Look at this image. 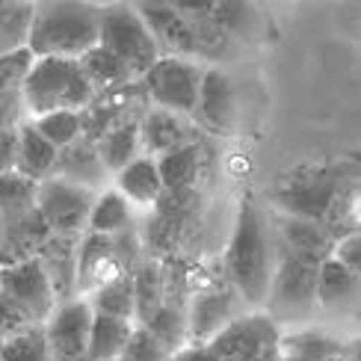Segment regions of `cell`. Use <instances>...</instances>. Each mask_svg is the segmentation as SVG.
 I'll use <instances>...</instances> for the list:
<instances>
[{
    "label": "cell",
    "mask_w": 361,
    "mask_h": 361,
    "mask_svg": "<svg viewBox=\"0 0 361 361\" xmlns=\"http://www.w3.org/2000/svg\"><path fill=\"white\" fill-rule=\"evenodd\" d=\"M56 175L71 180V184H78V187L95 190V192L113 187V175L107 172V166H104L95 140H89V137H78L71 145L59 148Z\"/></svg>",
    "instance_id": "cell-16"
},
{
    "label": "cell",
    "mask_w": 361,
    "mask_h": 361,
    "mask_svg": "<svg viewBox=\"0 0 361 361\" xmlns=\"http://www.w3.org/2000/svg\"><path fill=\"white\" fill-rule=\"evenodd\" d=\"M332 255H335L341 264H347L353 273L361 279V231H350V234L338 237Z\"/></svg>",
    "instance_id": "cell-42"
},
{
    "label": "cell",
    "mask_w": 361,
    "mask_h": 361,
    "mask_svg": "<svg viewBox=\"0 0 361 361\" xmlns=\"http://www.w3.org/2000/svg\"><path fill=\"white\" fill-rule=\"evenodd\" d=\"M140 326H145L163 343V350L172 355L180 347H187V302H178V299L166 296V302Z\"/></svg>",
    "instance_id": "cell-31"
},
{
    "label": "cell",
    "mask_w": 361,
    "mask_h": 361,
    "mask_svg": "<svg viewBox=\"0 0 361 361\" xmlns=\"http://www.w3.org/2000/svg\"><path fill=\"white\" fill-rule=\"evenodd\" d=\"M95 195H98L95 190L78 187V184H71V180L54 175V178L39 180L36 207L51 231L83 234L89 228V214H92Z\"/></svg>",
    "instance_id": "cell-9"
},
{
    "label": "cell",
    "mask_w": 361,
    "mask_h": 361,
    "mask_svg": "<svg viewBox=\"0 0 361 361\" xmlns=\"http://www.w3.org/2000/svg\"><path fill=\"white\" fill-rule=\"evenodd\" d=\"M0 288H4L9 296L18 299L39 323H48L51 314L59 305L54 284H51L39 258H27V261L12 264V267H0Z\"/></svg>",
    "instance_id": "cell-13"
},
{
    "label": "cell",
    "mask_w": 361,
    "mask_h": 361,
    "mask_svg": "<svg viewBox=\"0 0 361 361\" xmlns=\"http://www.w3.org/2000/svg\"><path fill=\"white\" fill-rule=\"evenodd\" d=\"M133 320L110 317V314H95L92 329H89V361H118L128 338L133 332Z\"/></svg>",
    "instance_id": "cell-27"
},
{
    "label": "cell",
    "mask_w": 361,
    "mask_h": 361,
    "mask_svg": "<svg viewBox=\"0 0 361 361\" xmlns=\"http://www.w3.org/2000/svg\"><path fill=\"white\" fill-rule=\"evenodd\" d=\"M279 234H281V252L299 255L305 261L323 264L335 249V237L326 231L323 222H314L305 216H290L281 214L279 216Z\"/></svg>",
    "instance_id": "cell-17"
},
{
    "label": "cell",
    "mask_w": 361,
    "mask_h": 361,
    "mask_svg": "<svg viewBox=\"0 0 361 361\" xmlns=\"http://www.w3.org/2000/svg\"><path fill=\"white\" fill-rule=\"evenodd\" d=\"M80 68L89 78V83L95 86V92H107V89L125 86L130 80H140L137 74H133L113 51L104 48V44H95V48H89L80 56Z\"/></svg>",
    "instance_id": "cell-30"
},
{
    "label": "cell",
    "mask_w": 361,
    "mask_h": 361,
    "mask_svg": "<svg viewBox=\"0 0 361 361\" xmlns=\"http://www.w3.org/2000/svg\"><path fill=\"white\" fill-rule=\"evenodd\" d=\"M0 361H54L48 335H44V323H36L21 335L6 338V347L0 353Z\"/></svg>",
    "instance_id": "cell-36"
},
{
    "label": "cell",
    "mask_w": 361,
    "mask_h": 361,
    "mask_svg": "<svg viewBox=\"0 0 361 361\" xmlns=\"http://www.w3.org/2000/svg\"><path fill=\"white\" fill-rule=\"evenodd\" d=\"M33 51L30 48H18L9 54H0V95L12 92V89H21L30 66H33Z\"/></svg>",
    "instance_id": "cell-39"
},
{
    "label": "cell",
    "mask_w": 361,
    "mask_h": 361,
    "mask_svg": "<svg viewBox=\"0 0 361 361\" xmlns=\"http://www.w3.org/2000/svg\"><path fill=\"white\" fill-rule=\"evenodd\" d=\"M157 169L163 178V190L178 192V190H192L202 172V148L195 142H187L157 157Z\"/></svg>",
    "instance_id": "cell-29"
},
{
    "label": "cell",
    "mask_w": 361,
    "mask_h": 361,
    "mask_svg": "<svg viewBox=\"0 0 361 361\" xmlns=\"http://www.w3.org/2000/svg\"><path fill=\"white\" fill-rule=\"evenodd\" d=\"M152 107L142 80H130L125 86L107 89V92H95V98L80 110L83 137L101 140L113 125L128 122V118H142L145 110Z\"/></svg>",
    "instance_id": "cell-10"
},
{
    "label": "cell",
    "mask_w": 361,
    "mask_h": 361,
    "mask_svg": "<svg viewBox=\"0 0 361 361\" xmlns=\"http://www.w3.org/2000/svg\"><path fill=\"white\" fill-rule=\"evenodd\" d=\"M130 276H122V279H116V281L104 284V288L89 293L86 299H89V305H92V311L95 314H110V317L133 320L137 302H133V279Z\"/></svg>",
    "instance_id": "cell-35"
},
{
    "label": "cell",
    "mask_w": 361,
    "mask_h": 361,
    "mask_svg": "<svg viewBox=\"0 0 361 361\" xmlns=\"http://www.w3.org/2000/svg\"><path fill=\"white\" fill-rule=\"evenodd\" d=\"M39 180L24 178L21 172H0V219L12 222L36 210Z\"/></svg>",
    "instance_id": "cell-33"
},
{
    "label": "cell",
    "mask_w": 361,
    "mask_h": 361,
    "mask_svg": "<svg viewBox=\"0 0 361 361\" xmlns=\"http://www.w3.org/2000/svg\"><path fill=\"white\" fill-rule=\"evenodd\" d=\"M195 122L214 133H228L237 118V92L231 78L219 66H207L202 89H199V104H195Z\"/></svg>",
    "instance_id": "cell-14"
},
{
    "label": "cell",
    "mask_w": 361,
    "mask_h": 361,
    "mask_svg": "<svg viewBox=\"0 0 361 361\" xmlns=\"http://www.w3.org/2000/svg\"><path fill=\"white\" fill-rule=\"evenodd\" d=\"M33 0H0V54L27 48Z\"/></svg>",
    "instance_id": "cell-34"
},
{
    "label": "cell",
    "mask_w": 361,
    "mask_h": 361,
    "mask_svg": "<svg viewBox=\"0 0 361 361\" xmlns=\"http://www.w3.org/2000/svg\"><path fill=\"white\" fill-rule=\"evenodd\" d=\"M18 133H21V148H18V169L15 172H21L24 178H33V180L54 178L59 148L42 137L39 128L33 125V118H27L18 128Z\"/></svg>",
    "instance_id": "cell-25"
},
{
    "label": "cell",
    "mask_w": 361,
    "mask_h": 361,
    "mask_svg": "<svg viewBox=\"0 0 361 361\" xmlns=\"http://www.w3.org/2000/svg\"><path fill=\"white\" fill-rule=\"evenodd\" d=\"M187 116L172 113L166 107H148L142 122H140V140H142V154L160 157L166 152H175V148L192 142L190 140V125L184 122Z\"/></svg>",
    "instance_id": "cell-18"
},
{
    "label": "cell",
    "mask_w": 361,
    "mask_h": 361,
    "mask_svg": "<svg viewBox=\"0 0 361 361\" xmlns=\"http://www.w3.org/2000/svg\"><path fill=\"white\" fill-rule=\"evenodd\" d=\"M98 44L113 51L122 63L142 78L157 59L163 56L154 33L148 30L145 18L133 4H107L101 6V33Z\"/></svg>",
    "instance_id": "cell-5"
},
{
    "label": "cell",
    "mask_w": 361,
    "mask_h": 361,
    "mask_svg": "<svg viewBox=\"0 0 361 361\" xmlns=\"http://www.w3.org/2000/svg\"><path fill=\"white\" fill-rule=\"evenodd\" d=\"M347 355H350V361H361V338L347 341Z\"/></svg>",
    "instance_id": "cell-46"
},
{
    "label": "cell",
    "mask_w": 361,
    "mask_h": 361,
    "mask_svg": "<svg viewBox=\"0 0 361 361\" xmlns=\"http://www.w3.org/2000/svg\"><path fill=\"white\" fill-rule=\"evenodd\" d=\"M118 361H169V353L163 350V343L148 332L145 326H133V332L128 338V347L122 350Z\"/></svg>",
    "instance_id": "cell-38"
},
{
    "label": "cell",
    "mask_w": 361,
    "mask_h": 361,
    "mask_svg": "<svg viewBox=\"0 0 361 361\" xmlns=\"http://www.w3.org/2000/svg\"><path fill=\"white\" fill-rule=\"evenodd\" d=\"M252 361H281V350H269V353H264V355H258V358H252Z\"/></svg>",
    "instance_id": "cell-47"
},
{
    "label": "cell",
    "mask_w": 361,
    "mask_h": 361,
    "mask_svg": "<svg viewBox=\"0 0 361 361\" xmlns=\"http://www.w3.org/2000/svg\"><path fill=\"white\" fill-rule=\"evenodd\" d=\"M140 122L142 118H128V122L113 125L101 140H95L98 154L104 160L110 175L118 169H125L130 160H137L142 154V140H140Z\"/></svg>",
    "instance_id": "cell-26"
},
{
    "label": "cell",
    "mask_w": 361,
    "mask_h": 361,
    "mask_svg": "<svg viewBox=\"0 0 361 361\" xmlns=\"http://www.w3.org/2000/svg\"><path fill=\"white\" fill-rule=\"evenodd\" d=\"M279 350L308 361H335L347 353V341L320 332V329H296V332H288V335L281 332Z\"/></svg>",
    "instance_id": "cell-28"
},
{
    "label": "cell",
    "mask_w": 361,
    "mask_h": 361,
    "mask_svg": "<svg viewBox=\"0 0 361 361\" xmlns=\"http://www.w3.org/2000/svg\"><path fill=\"white\" fill-rule=\"evenodd\" d=\"M237 290L228 281L222 288H199L187 296V343H207L214 335H219L234 317H240Z\"/></svg>",
    "instance_id": "cell-12"
},
{
    "label": "cell",
    "mask_w": 361,
    "mask_h": 361,
    "mask_svg": "<svg viewBox=\"0 0 361 361\" xmlns=\"http://www.w3.org/2000/svg\"><path fill=\"white\" fill-rule=\"evenodd\" d=\"M95 311L86 296H74L59 302L51 320L44 323L48 347L54 361H89V329H92Z\"/></svg>",
    "instance_id": "cell-11"
},
{
    "label": "cell",
    "mask_w": 361,
    "mask_h": 361,
    "mask_svg": "<svg viewBox=\"0 0 361 361\" xmlns=\"http://www.w3.org/2000/svg\"><path fill=\"white\" fill-rule=\"evenodd\" d=\"M78 243H80V234L48 231L36 255L54 284V293L59 302H68V299L78 296Z\"/></svg>",
    "instance_id": "cell-15"
},
{
    "label": "cell",
    "mask_w": 361,
    "mask_h": 361,
    "mask_svg": "<svg viewBox=\"0 0 361 361\" xmlns=\"http://www.w3.org/2000/svg\"><path fill=\"white\" fill-rule=\"evenodd\" d=\"M335 184L332 180H302V184H290L273 195V202L281 207V214L305 216L314 222H326L335 207Z\"/></svg>",
    "instance_id": "cell-19"
},
{
    "label": "cell",
    "mask_w": 361,
    "mask_h": 361,
    "mask_svg": "<svg viewBox=\"0 0 361 361\" xmlns=\"http://www.w3.org/2000/svg\"><path fill=\"white\" fill-rule=\"evenodd\" d=\"M36 323L39 320L18 302V299L9 296L4 288H0V332L6 338H12V335H21L27 329H33Z\"/></svg>",
    "instance_id": "cell-40"
},
{
    "label": "cell",
    "mask_w": 361,
    "mask_h": 361,
    "mask_svg": "<svg viewBox=\"0 0 361 361\" xmlns=\"http://www.w3.org/2000/svg\"><path fill=\"white\" fill-rule=\"evenodd\" d=\"M169 361H219V358L207 350V343H187V347L172 353Z\"/></svg>",
    "instance_id": "cell-45"
},
{
    "label": "cell",
    "mask_w": 361,
    "mask_h": 361,
    "mask_svg": "<svg viewBox=\"0 0 361 361\" xmlns=\"http://www.w3.org/2000/svg\"><path fill=\"white\" fill-rule=\"evenodd\" d=\"M95 98V86L71 56H36L24 78L30 118L54 110H83Z\"/></svg>",
    "instance_id": "cell-4"
},
{
    "label": "cell",
    "mask_w": 361,
    "mask_h": 361,
    "mask_svg": "<svg viewBox=\"0 0 361 361\" xmlns=\"http://www.w3.org/2000/svg\"><path fill=\"white\" fill-rule=\"evenodd\" d=\"M101 6L92 0H33L27 48L33 56L80 59L98 44Z\"/></svg>",
    "instance_id": "cell-2"
},
{
    "label": "cell",
    "mask_w": 361,
    "mask_h": 361,
    "mask_svg": "<svg viewBox=\"0 0 361 361\" xmlns=\"http://www.w3.org/2000/svg\"><path fill=\"white\" fill-rule=\"evenodd\" d=\"M113 187L128 195V202L133 207H152L166 190H163V178L157 169V157L140 154L137 160H130L125 169H118L113 175Z\"/></svg>",
    "instance_id": "cell-22"
},
{
    "label": "cell",
    "mask_w": 361,
    "mask_h": 361,
    "mask_svg": "<svg viewBox=\"0 0 361 361\" xmlns=\"http://www.w3.org/2000/svg\"><path fill=\"white\" fill-rule=\"evenodd\" d=\"M276 261L279 255L261 207L249 195H243L234 214L231 237L225 243L222 273H225V281L237 290V296L243 299L246 308L252 311L264 308L269 281H273V273H276Z\"/></svg>",
    "instance_id": "cell-1"
},
{
    "label": "cell",
    "mask_w": 361,
    "mask_h": 361,
    "mask_svg": "<svg viewBox=\"0 0 361 361\" xmlns=\"http://www.w3.org/2000/svg\"><path fill=\"white\" fill-rule=\"evenodd\" d=\"M33 125L39 128V133L48 142H54L56 148L71 145L78 137H83V125H80V110H54L36 116Z\"/></svg>",
    "instance_id": "cell-37"
},
{
    "label": "cell",
    "mask_w": 361,
    "mask_h": 361,
    "mask_svg": "<svg viewBox=\"0 0 361 361\" xmlns=\"http://www.w3.org/2000/svg\"><path fill=\"white\" fill-rule=\"evenodd\" d=\"M27 118H30V110L24 101V86L0 95V128H21Z\"/></svg>",
    "instance_id": "cell-41"
},
{
    "label": "cell",
    "mask_w": 361,
    "mask_h": 361,
    "mask_svg": "<svg viewBox=\"0 0 361 361\" xmlns=\"http://www.w3.org/2000/svg\"><path fill=\"white\" fill-rule=\"evenodd\" d=\"M204 68L207 66H202L199 59L163 54L140 80H142L145 92H148V101H152L154 107H166L172 113L192 118L195 104H199V89H202Z\"/></svg>",
    "instance_id": "cell-7"
},
{
    "label": "cell",
    "mask_w": 361,
    "mask_h": 361,
    "mask_svg": "<svg viewBox=\"0 0 361 361\" xmlns=\"http://www.w3.org/2000/svg\"><path fill=\"white\" fill-rule=\"evenodd\" d=\"M281 361H308V358H299V355H288V353H281Z\"/></svg>",
    "instance_id": "cell-48"
},
{
    "label": "cell",
    "mask_w": 361,
    "mask_h": 361,
    "mask_svg": "<svg viewBox=\"0 0 361 361\" xmlns=\"http://www.w3.org/2000/svg\"><path fill=\"white\" fill-rule=\"evenodd\" d=\"M133 204L128 202V195H122L116 187H107L95 195L92 214H89V228L86 231H101V234H116L133 225Z\"/></svg>",
    "instance_id": "cell-32"
},
{
    "label": "cell",
    "mask_w": 361,
    "mask_h": 361,
    "mask_svg": "<svg viewBox=\"0 0 361 361\" xmlns=\"http://www.w3.org/2000/svg\"><path fill=\"white\" fill-rule=\"evenodd\" d=\"M317 302L326 311H350L361 302V279L335 255H329L317 269Z\"/></svg>",
    "instance_id": "cell-20"
},
{
    "label": "cell",
    "mask_w": 361,
    "mask_h": 361,
    "mask_svg": "<svg viewBox=\"0 0 361 361\" xmlns=\"http://www.w3.org/2000/svg\"><path fill=\"white\" fill-rule=\"evenodd\" d=\"M281 326L267 311H246L234 317L219 335L207 341V350L219 361H252L269 350H279Z\"/></svg>",
    "instance_id": "cell-8"
},
{
    "label": "cell",
    "mask_w": 361,
    "mask_h": 361,
    "mask_svg": "<svg viewBox=\"0 0 361 361\" xmlns=\"http://www.w3.org/2000/svg\"><path fill=\"white\" fill-rule=\"evenodd\" d=\"M18 148H21L18 128H0V172L18 169Z\"/></svg>",
    "instance_id": "cell-43"
},
{
    "label": "cell",
    "mask_w": 361,
    "mask_h": 361,
    "mask_svg": "<svg viewBox=\"0 0 361 361\" xmlns=\"http://www.w3.org/2000/svg\"><path fill=\"white\" fill-rule=\"evenodd\" d=\"M317 269L320 264L305 261L299 255L281 252L276 261V273L269 281V293L261 311H267L279 326L281 323H296L305 320L317 302Z\"/></svg>",
    "instance_id": "cell-6"
},
{
    "label": "cell",
    "mask_w": 361,
    "mask_h": 361,
    "mask_svg": "<svg viewBox=\"0 0 361 361\" xmlns=\"http://www.w3.org/2000/svg\"><path fill=\"white\" fill-rule=\"evenodd\" d=\"M4 347H6V335L0 332V353H4Z\"/></svg>",
    "instance_id": "cell-49"
},
{
    "label": "cell",
    "mask_w": 361,
    "mask_h": 361,
    "mask_svg": "<svg viewBox=\"0 0 361 361\" xmlns=\"http://www.w3.org/2000/svg\"><path fill=\"white\" fill-rule=\"evenodd\" d=\"M140 15L145 18L148 30L157 39L160 54L169 56H187V59H204V63H222L234 56L240 44L225 36L210 18H187L184 12L169 6L166 0H140Z\"/></svg>",
    "instance_id": "cell-3"
},
{
    "label": "cell",
    "mask_w": 361,
    "mask_h": 361,
    "mask_svg": "<svg viewBox=\"0 0 361 361\" xmlns=\"http://www.w3.org/2000/svg\"><path fill=\"white\" fill-rule=\"evenodd\" d=\"M48 222L42 219L39 207L30 210L27 216L4 222V237H0V267L21 264L27 258H36L42 240L48 237Z\"/></svg>",
    "instance_id": "cell-21"
},
{
    "label": "cell",
    "mask_w": 361,
    "mask_h": 361,
    "mask_svg": "<svg viewBox=\"0 0 361 361\" xmlns=\"http://www.w3.org/2000/svg\"><path fill=\"white\" fill-rule=\"evenodd\" d=\"M169 6H175L178 12H184L187 18H210V12H214V6L219 4V0H166Z\"/></svg>",
    "instance_id": "cell-44"
},
{
    "label": "cell",
    "mask_w": 361,
    "mask_h": 361,
    "mask_svg": "<svg viewBox=\"0 0 361 361\" xmlns=\"http://www.w3.org/2000/svg\"><path fill=\"white\" fill-rule=\"evenodd\" d=\"M210 21L237 44H252L264 33V18L255 0H219L210 12Z\"/></svg>",
    "instance_id": "cell-24"
},
{
    "label": "cell",
    "mask_w": 361,
    "mask_h": 361,
    "mask_svg": "<svg viewBox=\"0 0 361 361\" xmlns=\"http://www.w3.org/2000/svg\"><path fill=\"white\" fill-rule=\"evenodd\" d=\"M130 279H133V302H137L133 323H145L169 296V267H166V261L148 255V258H142V264L133 269Z\"/></svg>",
    "instance_id": "cell-23"
}]
</instances>
